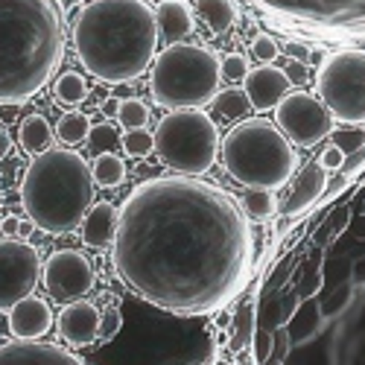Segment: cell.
Listing matches in <instances>:
<instances>
[{
  "instance_id": "1",
  "label": "cell",
  "mask_w": 365,
  "mask_h": 365,
  "mask_svg": "<svg viewBox=\"0 0 365 365\" xmlns=\"http://www.w3.org/2000/svg\"><path fill=\"white\" fill-rule=\"evenodd\" d=\"M111 260L123 284L175 316L217 313L242 292L252 222L234 196L193 175L149 178L117 214Z\"/></svg>"
},
{
  "instance_id": "2",
  "label": "cell",
  "mask_w": 365,
  "mask_h": 365,
  "mask_svg": "<svg viewBox=\"0 0 365 365\" xmlns=\"http://www.w3.org/2000/svg\"><path fill=\"white\" fill-rule=\"evenodd\" d=\"M73 47L100 82H132L158 56V21L146 0H91L76 15Z\"/></svg>"
},
{
  "instance_id": "3",
  "label": "cell",
  "mask_w": 365,
  "mask_h": 365,
  "mask_svg": "<svg viewBox=\"0 0 365 365\" xmlns=\"http://www.w3.org/2000/svg\"><path fill=\"white\" fill-rule=\"evenodd\" d=\"M65 56V26L53 0H0V106L33 100Z\"/></svg>"
},
{
  "instance_id": "4",
  "label": "cell",
  "mask_w": 365,
  "mask_h": 365,
  "mask_svg": "<svg viewBox=\"0 0 365 365\" xmlns=\"http://www.w3.org/2000/svg\"><path fill=\"white\" fill-rule=\"evenodd\" d=\"M29 222L47 234H71L94 205L91 164L73 149H47L29 161L21 181Z\"/></svg>"
},
{
  "instance_id": "5",
  "label": "cell",
  "mask_w": 365,
  "mask_h": 365,
  "mask_svg": "<svg viewBox=\"0 0 365 365\" xmlns=\"http://www.w3.org/2000/svg\"><path fill=\"white\" fill-rule=\"evenodd\" d=\"M225 173L246 190H278L295 173V149L287 135L263 117L240 120L222 138Z\"/></svg>"
},
{
  "instance_id": "6",
  "label": "cell",
  "mask_w": 365,
  "mask_h": 365,
  "mask_svg": "<svg viewBox=\"0 0 365 365\" xmlns=\"http://www.w3.org/2000/svg\"><path fill=\"white\" fill-rule=\"evenodd\" d=\"M222 82L217 50L202 44H170L149 68V91L161 108H202L214 103Z\"/></svg>"
},
{
  "instance_id": "7",
  "label": "cell",
  "mask_w": 365,
  "mask_h": 365,
  "mask_svg": "<svg viewBox=\"0 0 365 365\" xmlns=\"http://www.w3.org/2000/svg\"><path fill=\"white\" fill-rule=\"evenodd\" d=\"M155 135L158 158L181 175H202L217 164L222 138L202 108H178L161 117Z\"/></svg>"
},
{
  "instance_id": "8",
  "label": "cell",
  "mask_w": 365,
  "mask_h": 365,
  "mask_svg": "<svg viewBox=\"0 0 365 365\" xmlns=\"http://www.w3.org/2000/svg\"><path fill=\"white\" fill-rule=\"evenodd\" d=\"M316 91L333 120L365 126V50H339L327 56L316 73Z\"/></svg>"
},
{
  "instance_id": "9",
  "label": "cell",
  "mask_w": 365,
  "mask_h": 365,
  "mask_svg": "<svg viewBox=\"0 0 365 365\" xmlns=\"http://www.w3.org/2000/svg\"><path fill=\"white\" fill-rule=\"evenodd\" d=\"M333 114L310 91H289L275 108V126L292 146L310 149L333 135Z\"/></svg>"
},
{
  "instance_id": "10",
  "label": "cell",
  "mask_w": 365,
  "mask_h": 365,
  "mask_svg": "<svg viewBox=\"0 0 365 365\" xmlns=\"http://www.w3.org/2000/svg\"><path fill=\"white\" fill-rule=\"evenodd\" d=\"M41 281V257L24 240H0V310H12Z\"/></svg>"
},
{
  "instance_id": "11",
  "label": "cell",
  "mask_w": 365,
  "mask_h": 365,
  "mask_svg": "<svg viewBox=\"0 0 365 365\" xmlns=\"http://www.w3.org/2000/svg\"><path fill=\"white\" fill-rule=\"evenodd\" d=\"M41 284L47 287L50 298L71 304L94 289L97 272L82 252L62 249V252H53L47 257V263L41 266Z\"/></svg>"
},
{
  "instance_id": "12",
  "label": "cell",
  "mask_w": 365,
  "mask_h": 365,
  "mask_svg": "<svg viewBox=\"0 0 365 365\" xmlns=\"http://www.w3.org/2000/svg\"><path fill=\"white\" fill-rule=\"evenodd\" d=\"M242 91L249 97V106L255 111H275L278 103L292 91L287 73L275 65H260V68H249L246 79H242Z\"/></svg>"
},
{
  "instance_id": "13",
  "label": "cell",
  "mask_w": 365,
  "mask_h": 365,
  "mask_svg": "<svg viewBox=\"0 0 365 365\" xmlns=\"http://www.w3.org/2000/svg\"><path fill=\"white\" fill-rule=\"evenodd\" d=\"M58 336L71 342L73 348H85L100 339V310L91 301H71L56 319Z\"/></svg>"
},
{
  "instance_id": "14",
  "label": "cell",
  "mask_w": 365,
  "mask_h": 365,
  "mask_svg": "<svg viewBox=\"0 0 365 365\" xmlns=\"http://www.w3.org/2000/svg\"><path fill=\"white\" fill-rule=\"evenodd\" d=\"M50 327H53V310L44 298L29 295L9 310V330L21 342H38Z\"/></svg>"
},
{
  "instance_id": "15",
  "label": "cell",
  "mask_w": 365,
  "mask_h": 365,
  "mask_svg": "<svg viewBox=\"0 0 365 365\" xmlns=\"http://www.w3.org/2000/svg\"><path fill=\"white\" fill-rule=\"evenodd\" d=\"M0 365H85V362L58 345L15 339L0 345Z\"/></svg>"
},
{
  "instance_id": "16",
  "label": "cell",
  "mask_w": 365,
  "mask_h": 365,
  "mask_svg": "<svg viewBox=\"0 0 365 365\" xmlns=\"http://www.w3.org/2000/svg\"><path fill=\"white\" fill-rule=\"evenodd\" d=\"M324 187H327V170L319 161H310L307 167L295 175L292 187H289V196L284 202V214L287 217L304 214L310 205H316V199L324 193Z\"/></svg>"
},
{
  "instance_id": "17",
  "label": "cell",
  "mask_w": 365,
  "mask_h": 365,
  "mask_svg": "<svg viewBox=\"0 0 365 365\" xmlns=\"http://www.w3.org/2000/svg\"><path fill=\"white\" fill-rule=\"evenodd\" d=\"M117 205L114 202H97L82 220V240L91 249H108L117 234Z\"/></svg>"
},
{
  "instance_id": "18",
  "label": "cell",
  "mask_w": 365,
  "mask_h": 365,
  "mask_svg": "<svg viewBox=\"0 0 365 365\" xmlns=\"http://www.w3.org/2000/svg\"><path fill=\"white\" fill-rule=\"evenodd\" d=\"M155 21L158 38H164L167 44H178L193 33V12L185 0H161L155 9Z\"/></svg>"
},
{
  "instance_id": "19",
  "label": "cell",
  "mask_w": 365,
  "mask_h": 365,
  "mask_svg": "<svg viewBox=\"0 0 365 365\" xmlns=\"http://www.w3.org/2000/svg\"><path fill=\"white\" fill-rule=\"evenodd\" d=\"M53 126L47 123V117L41 114H29L21 120V126H18V140L26 152H33V155H41V152L53 149Z\"/></svg>"
},
{
  "instance_id": "20",
  "label": "cell",
  "mask_w": 365,
  "mask_h": 365,
  "mask_svg": "<svg viewBox=\"0 0 365 365\" xmlns=\"http://www.w3.org/2000/svg\"><path fill=\"white\" fill-rule=\"evenodd\" d=\"M196 12L205 21V26L210 33H228V29L237 24V6L231 0H196Z\"/></svg>"
},
{
  "instance_id": "21",
  "label": "cell",
  "mask_w": 365,
  "mask_h": 365,
  "mask_svg": "<svg viewBox=\"0 0 365 365\" xmlns=\"http://www.w3.org/2000/svg\"><path fill=\"white\" fill-rule=\"evenodd\" d=\"M91 117L88 114H82V111H68V114H62L58 117V123H56V138L62 140L68 149H73V146H79V143H85L88 138H91Z\"/></svg>"
},
{
  "instance_id": "22",
  "label": "cell",
  "mask_w": 365,
  "mask_h": 365,
  "mask_svg": "<svg viewBox=\"0 0 365 365\" xmlns=\"http://www.w3.org/2000/svg\"><path fill=\"white\" fill-rule=\"evenodd\" d=\"M91 175H94V185L97 187H120L126 181V164L120 155H114V152H106V155H97L94 158V167H91Z\"/></svg>"
},
{
  "instance_id": "23",
  "label": "cell",
  "mask_w": 365,
  "mask_h": 365,
  "mask_svg": "<svg viewBox=\"0 0 365 365\" xmlns=\"http://www.w3.org/2000/svg\"><path fill=\"white\" fill-rule=\"evenodd\" d=\"M240 207H242V214H246L249 220L263 222V220H272L278 214V196H275V190H260V187L257 190H246Z\"/></svg>"
},
{
  "instance_id": "24",
  "label": "cell",
  "mask_w": 365,
  "mask_h": 365,
  "mask_svg": "<svg viewBox=\"0 0 365 365\" xmlns=\"http://www.w3.org/2000/svg\"><path fill=\"white\" fill-rule=\"evenodd\" d=\"M214 108L225 120H242L252 106H249V97H246L242 88H228V91H220V94L214 97Z\"/></svg>"
},
{
  "instance_id": "25",
  "label": "cell",
  "mask_w": 365,
  "mask_h": 365,
  "mask_svg": "<svg viewBox=\"0 0 365 365\" xmlns=\"http://www.w3.org/2000/svg\"><path fill=\"white\" fill-rule=\"evenodd\" d=\"M53 94H56L58 103L71 108V106H79L88 97V85L79 73H62L53 85Z\"/></svg>"
},
{
  "instance_id": "26",
  "label": "cell",
  "mask_w": 365,
  "mask_h": 365,
  "mask_svg": "<svg viewBox=\"0 0 365 365\" xmlns=\"http://www.w3.org/2000/svg\"><path fill=\"white\" fill-rule=\"evenodd\" d=\"M117 120H120V126H123L126 132H132V129H146V123H149V106H146L143 100H138V97H129V100L120 103Z\"/></svg>"
},
{
  "instance_id": "27",
  "label": "cell",
  "mask_w": 365,
  "mask_h": 365,
  "mask_svg": "<svg viewBox=\"0 0 365 365\" xmlns=\"http://www.w3.org/2000/svg\"><path fill=\"white\" fill-rule=\"evenodd\" d=\"M255 330H257V322H255V307L252 304H246V307H240L237 319H234V333H231V351H242L252 336H255Z\"/></svg>"
},
{
  "instance_id": "28",
  "label": "cell",
  "mask_w": 365,
  "mask_h": 365,
  "mask_svg": "<svg viewBox=\"0 0 365 365\" xmlns=\"http://www.w3.org/2000/svg\"><path fill=\"white\" fill-rule=\"evenodd\" d=\"M120 143H123V152L129 158H146L149 152H155V135L146 132V129L126 132L123 138H120Z\"/></svg>"
},
{
  "instance_id": "29",
  "label": "cell",
  "mask_w": 365,
  "mask_h": 365,
  "mask_svg": "<svg viewBox=\"0 0 365 365\" xmlns=\"http://www.w3.org/2000/svg\"><path fill=\"white\" fill-rule=\"evenodd\" d=\"M120 138H123V135H117V129H114L111 123H100V126L91 129V138H88V140H91V152H94V158H97V155H106V152H111Z\"/></svg>"
},
{
  "instance_id": "30",
  "label": "cell",
  "mask_w": 365,
  "mask_h": 365,
  "mask_svg": "<svg viewBox=\"0 0 365 365\" xmlns=\"http://www.w3.org/2000/svg\"><path fill=\"white\" fill-rule=\"evenodd\" d=\"M351 298H354V287L351 284H339L336 289H333L330 295H327V301L322 304V319H333V316H339L348 304H351Z\"/></svg>"
},
{
  "instance_id": "31",
  "label": "cell",
  "mask_w": 365,
  "mask_h": 365,
  "mask_svg": "<svg viewBox=\"0 0 365 365\" xmlns=\"http://www.w3.org/2000/svg\"><path fill=\"white\" fill-rule=\"evenodd\" d=\"M278 53H281V47H278V41L272 38V36L260 33V36L252 38V56L257 58L260 65H272L278 58Z\"/></svg>"
},
{
  "instance_id": "32",
  "label": "cell",
  "mask_w": 365,
  "mask_h": 365,
  "mask_svg": "<svg viewBox=\"0 0 365 365\" xmlns=\"http://www.w3.org/2000/svg\"><path fill=\"white\" fill-rule=\"evenodd\" d=\"M252 348H255V362L257 365H266L269 356H272V348H275V336H272V330L257 327L255 336H252Z\"/></svg>"
},
{
  "instance_id": "33",
  "label": "cell",
  "mask_w": 365,
  "mask_h": 365,
  "mask_svg": "<svg viewBox=\"0 0 365 365\" xmlns=\"http://www.w3.org/2000/svg\"><path fill=\"white\" fill-rule=\"evenodd\" d=\"M220 65H222V76L231 79V82H242L246 73H249V62L240 53H231V56L220 58Z\"/></svg>"
},
{
  "instance_id": "34",
  "label": "cell",
  "mask_w": 365,
  "mask_h": 365,
  "mask_svg": "<svg viewBox=\"0 0 365 365\" xmlns=\"http://www.w3.org/2000/svg\"><path fill=\"white\" fill-rule=\"evenodd\" d=\"M120 327H123V316H120L117 307H106L100 313V339H114Z\"/></svg>"
},
{
  "instance_id": "35",
  "label": "cell",
  "mask_w": 365,
  "mask_h": 365,
  "mask_svg": "<svg viewBox=\"0 0 365 365\" xmlns=\"http://www.w3.org/2000/svg\"><path fill=\"white\" fill-rule=\"evenodd\" d=\"M330 138H333V146L342 149V155H351V152L365 146V135L356 132V129H351V132H333Z\"/></svg>"
},
{
  "instance_id": "36",
  "label": "cell",
  "mask_w": 365,
  "mask_h": 365,
  "mask_svg": "<svg viewBox=\"0 0 365 365\" xmlns=\"http://www.w3.org/2000/svg\"><path fill=\"white\" fill-rule=\"evenodd\" d=\"M359 170H365V146H362V149H356V152H351V155H345L339 175H342V178H354Z\"/></svg>"
},
{
  "instance_id": "37",
  "label": "cell",
  "mask_w": 365,
  "mask_h": 365,
  "mask_svg": "<svg viewBox=\"0 0 365 365\" xmlns=\"http://www.w3.org/2000/svg\"><path fill=\"white\" fill-rule=\"evenodd\" d=\"M342 161H345V155H342V149L339 146H327L324 152H322V155H319V164L330 173V170H342Z\"/></svg>"
},
{
  "instance_id": "38",
  "label": "cell",
  "mask_w": 365,
  "mask_h": 365,
  "mask_svg": "<svg viewBox=\"0 0 365 365\" xmlns=\"http://www.w3.org/2000/svg\"><path fill=\"white\" fill-rule=\"evenodd\" d=\"M272 336H275V348H272V356H278V362L289 354V345H292V339H289V330L287 327H278V330H272Z\"/></svg>"
},
{
  "instance_id": "39",
  "label": "cell",
  "mask_w": 365,
  "mask_h": 365,
  "mask_svg": "<svg viewBox=\"0 0 365 365\" xmlns=\"http://www.w3.org/2000/svg\"><path fill=\"white\" fill-rule=\"evenodd\" d=\"M289 79V85H304L307 82V68H304V62H295V58H289L287 68H281Z\"/></svg>"
},
{
  "instance_id": "40",
  "label": "cell",
  "mask_w": 365,
  "mask_h": 365,
  "mask_svg": "<svg viewBox=\"0 0 365 365\" xmlns=\"http://www.w3.org/2000/svg\"><path fill=\"white\" fill-rule=\"evenodd\" d=\"M319 287H322V272L316 269L313 275H310V281L298 287V292H295V295H298V298H313V295L319 292Z\"/></svg>"
},
{
  "instance_id": "41",
  "label": "cell",
  "mask_w": 365,
  "mask_h": 365,
  "mask_svg": "<svg viewBox=\"0 0 365 365\" xmlns=\"http://www.w3.org/2000/svg\"><path fill=\"white\" fill-rule=\"evenodd\" d=\"M0 231H4V237H9V240H15L21 231L26 234V225L18 220V217H6L4 222H0Z\"/></svg>"
},
{
  "instance_id": "42",
  "label": "cell",
  "mask_w": 365,
  "mask_h": 365,
  "mask_svg": "<svg viewBox=\"0 0 365 365\" xmlns=\"http://www.w3.org/2000/svg\"><path fill=\"white\" fill-rule=\"evenodd\" d=\"M287 53L295 58V62H304V65H307V58H310L307 44H301V41H289V44H287Z\"/></svg>"
},
{
  "instance_id": "43",
  "label": "cell",
  "mask_w": 365,
  "mask_h": 365,
  "mask_svg": "<svg viewBox=\"0 0 365 365\" xmlns=\"http://www.w3.org/2000/svg\"><path fill=\"white\" fill-rule=\"evenodd\" d=\"M9 149H12V138H9V132L4 126H0V158H6Z\"/></svg>"
},
{
  "instance_id": "44",
  "label": "cell",
  "mask_w": 365,
  "mask_h": 365,
  "mask_svg": "<svg viewBox=\"0 0 365 365\" xmlns=\"http://www.w3.org/2000/svg\"><path fill=\"white\" fill-rule=\"evenodd\" d=\"M117 108H120V103H114V100L106 103V111H117Z\"/></svg>"
},
{
  "instance_id": "45",
  "label": "cell",
  "mask_w": 365,
  "mask_h": 365,
  "mask_svg": "<svg viewBox=\"0 0 365 365\" xmlns=\"http://www.w3.org/2000/svg\"><path fill=\"white\" fill-rule=\"evenodd\" d=\"M266 365H284V362H278V359H275V362H266Z\"/></svg>"
}]
</instances>
